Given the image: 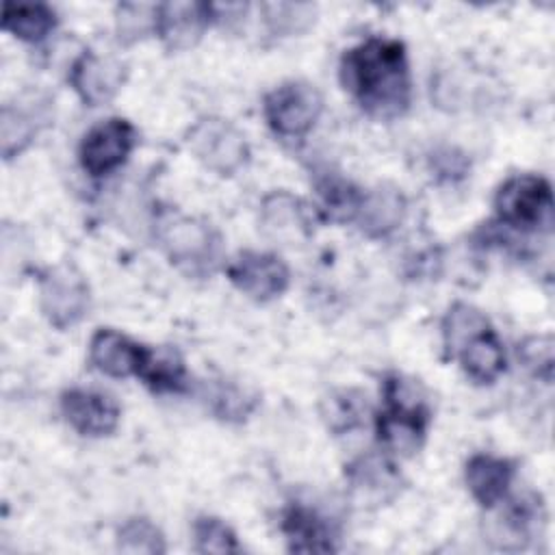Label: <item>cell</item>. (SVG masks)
<instances>
[{
    "label": "cell",
    "mask_w": 555,
    "mask_h": 555,
    "mask_svg": "<svg viewBox=\"0 0 555 555\" xmlns=\"http://www.w3.org/2000/svg\"><path fill=\"white\" fill-rule=\"evenodd\" d=\"M67 78L85 106H104L119 93L126 65L113 54L87 50L72 63Z\"/></svg>",
    "instance_id": "cell-10"
},
{
    "label": "cell",
    "mask_w": 555,
    "mask_h": 555,
    "mask_svg": "<svg viewBox=\"0 0 555 555\" xmlns=\"http://www.w3.org/2000/svg\"><path fill=\"white\" fill-rule=\"evenodd\" d=\"M492 325L488 321V317L464 301L453 304L440 323V334H442V347L447 358H455L473 338H477L479 334L488 332Z\"/></svg>",
    "instance_id": "cell-23"
},
{
    "label": "cell",
    "mask_w": 555,
    "mask_h": 555,
    "mask_svg": "<svg viewBox=\"0 0 555 555\" xmlns=\"http://www.w3.org/2000/svg\"><path fill=\"white\" fill-rule=\"evenodd\" d=\"M369 412L366 395L358 388H338L321 399V418L336 436L358 429Z\"/></svg>",
    "instance_id": "cell-24"
},
{
    "label": "cell",
    "mask_w": 555,
    "mask_h": 555,
    "mask_svg": "<svg viewBox=\"0 0 555 555\" xmlns=\"http://www.w3.org/2000/svg\"><path fill=\"white\" fill-rule=\"evenodd\" d=\"M225 273L243 295L260 304L284 295L291 282L286 262L271 251H241L234 260H230Z\"/></svg>",
    "instance_id": "cell-8"
},
{
    "label": "cell",
    "mask_w": 555,
    "mask_h": 555,
    "mask_svg": "<svg viewBox=\"0 0 555 555\" xmlns=\"http://www.w3.org/2000/svg\"><path fill=\"white\" fill-rule=\"evenodd\" d=\"M134 143V126L124 117H108L85 132L78 145L80 167L93 178L108 176L128 160Z\"/></svg>",
    "instance_id": "cell-7"
},
{
    "label": "cell",
    "mask_w": 555,
    "mask_h": 555,
    "mask_svg": "<svg viewBox=\"0 0 555 555\" xmlns=\"http://www.w3.org/2000/svg\"><path fill=\"white\" fill-rule=\"evenodd\" d=\"M186 145L193 156L219 176H234L249 160L245 134L223 117H202L186 132Z\"/></svg>",
    "instance_id": "cell-5"
},
{
    "label": "cell",
    "mask_w": 555,
    "mask_h": 555,
    "mask_svg": "<svg viewBox=\"0 0 555 555\" xmlns=\"http://www.w3.org/2000/svg\"><path fill=\"white\" fill-rule=\"evenodd\" d=\"M39 308L56 330L78 325L91 308V291L85 275L74 264H56L39 278Z\"/></svg>",
    "instance_id": "cell-6"
},
{
    "label": "cell",
    "mask_w": 555,
    "mask_h": 555,
    "mask_svg": "<svg viewBox=\"0 0 555 555\" xmlns=\"http://www.w3.org/2000/svg\"><path fill=\"white\" fill-rule=\"evenodd\" d=\"M338 78L360 108L382 121L401 117L412 102L405 46L392 37H369L343 52Z\"/></svg>",
    "instance_id": "cell-1"
},
{
    "label": "cell",
    "mask_w": 555,
    "mask_h": 555,
    "mask_svg": "<svg viewBox=\"0 0 555 555\" xmlns=\"http://www.w3.org/2000/svg\"><path fill=\"white\" fill-rule=\"evenodd\" d=\"M212 24L208 2H160L156 4V30L163 46L171 52L193 48Z\"/></svg>",
    "instance_id": "cell-15"
},
{
    "label": "cell",
    "mask_w": 555,
    "mask_h": 555,
    "mask_svg": "<svg viewBox=\"0 0 555 555\" xmlns=\"http://www.w3.org/2000/svg\"><path fill=\"white\" fill-rule=\"evenodd\" d=\"M160 247L169 262L191 278H208L221 262V234L197 217H169L158 230Z\"/></svg>",
    "instance_id": "cell-2"
},
{
    "label": "cell",
    "mask_w": 555,
    "mask_h": 555,
    "mask_svg": "<svg viewBox=\"0 0 555 555\" xmlns=\"http://www.w3.org/2000/svg\"><path fill=\"white\" fill-rule=\"evenodd\" d=\"M2 28L26 43L43 41L56 28V13L50 4H15L4 2Z\"/></svg>",
    "instance_id": "cell-22"
},
{
    "label": "cell",
    "mask_w": 555,
    "mask_h": 555,
    "mask_svg": "<svg viewBox=\"0 0 555 555\" xmlns=\"http://www.w3.org/2000/svg\"><path fill=\"white\" fill-rule=\"evenodd\" d=\"M269 128L282 139H301L323 113L321 91L306 80H286L273 87L262 100Z\"/></svg>",
    "instance_id": "cell-4"
},
{
    "label": "cell",
    "mask_w": 555,
    "mask_h": 555,
    "mask_svg": "<svg viewBox=\"0 0 555 555\" xmlns=\"http://www.w3.org/2000/svg\"><path fill=\"white\" fill-rule=\"evenodd\" d=\"M61 414L65 423L87 438L111 436L117 425L121 410L117 401L93 388H67L61 395Z\"/></svg>",
    "instance_id": "cell-12"
},
{
    "label": "cell",
    "mask_w": 555,
    "mask_h": 555,
    "mask_svg": "<svg viewBox=\"0 0 555 555\" xmlns=\"http://www.w3.org/2000/svg\"><path fill=\"white\" fill-rule=\"evenodd\" d=\"M206 403L210 408V412L225 421V423H243L249 418V414L258 408V395L247 388L241 386L236 382L230 379H219L212 382L206 388Z\"/></svg>",
    "instance_id": "cell-25"
},
{
    "label": "cell",
    "mask_w": 555,
    "mask_h": 555,
    "mask_svg": "<svg viewBox=\"0 0 555 555\" xmlns=\"http://www.w3.org/2000/svg\"><path fill=\"white\" fill-rule=\"evenodd\" d=\"M501 509H494V516L486 525V540L499 551H520L533 538L538 520L542 518V503L535 494L520 499L507 496L499 503Z\"/></svg>",
    "instance_id": "cell-13"
},
{
    "label": "cell",
    "mask_w": 555,
    "mask_h": 555,
    "mask_svg": "<svg viewBox=\"0 0 555 555\" xmlns=\"http://www.w3.org/2000/svg\"><path fill=\"white\" fill-rule=\"evenodd\" d=\"M496 221L509 230L533 232L551 225L553 193L546 178L516 173L507 178L494 195Z\"/></svg>",
    "instance_id": "cell-3"
},
{
    "label": "cell",
    "mask_w": 555,
    "mask_h": 555,
    "mask_svg": "<svg viewBox=\"0 0 555 555\" xmlns=\"http://www.w3.org/2000/svg\"><path fill=\"white\" fill-rule=\"evenodd\" d=\"M429 167L438 180L455 182L468 173V158L455 147H440L429 156Z\"/></svg>",
    "instance_id": "cell-33"
},
{
    "label": "cell",
    "mask_w": 555,
    "mask_h": 555,
    "mask_svg": "<svg viewBox=\"0 0 555 555\" xmlns=\"http://www.w3.org/2000/svg\"><path fill=\"white\" fill-rule=\"evenodd\" d=\"M345 479L353 501L362 507H379L392 501L401 488V473L386 453H364L345 466Z\"/></svg>",
    "instance_id": "cell-11"
},
{
    "label": "cell",
    "mask_w": 555,
    "mask_h": 555,
    "mask_svg": "<svg viewBox=\"0 0 555 555\" xmlns=\"http://www.w3.org/2000/svg\"><path fill=\"white\" fill-rule=\"evenodd\" d=\"M145 353V345L111 327L95 330L89 340V362L108 377L139 375Z\"/></svg>",
    "instance_id": "cell-17"
},
{
    "label": "cell",
    "mask_w": 555,
    "mask_h": 555,
    "mask_svg": "<svg viewBox=\"0 0 555 555\" xmlns=\"http://www.w3.org/2000/svg\"><path fill=\"white\" fill-rule=\"evenodd\" d=\"M115 30L121 43H134L156 30V4L124 2L115 9Z\"/></svg>",
    "instance_id": "cell-31"
},
{
    "label": "cell",
    "mask_w": 555,
    "mask_h": 555,
    "mask_svg": "<svg viewBox=\"0 0 555 555\" xmlns=\"http://www.w3.org/2000/svg\"><path fill=\"white\" fill-rule=\"evenodd\" d=\"M52 121V102L41 93H26L7 102L0 113V150L4 160L20 156Z\"/></svg>",
    "instance_id": "cell-9"
},
{
    "label": "cell",
    "mask_w": 555,
    "mask_h": 555,
    "mask_svg": "<svg viewBox=\"0 0 555 555\" xmlns=\"http://www.w3.org/2000/svg\"><path fill=\"white\" fill-rule=\"evenodd\" d=\"M514 473V462L492 453H475L466 462L464 479L473 499L481 507L492 509L507 496Z\"/></svg>",
    "instance_id": "cell-20"
},
{
    "label": "cell",
    "mask_w": 555,
    "mask_h": 555,
    "mask_svg": "<svg viewBox=\"0 0 555 555\" xmlns=\"http://www.w3.org/2000/svg\"><path fill=\"white\" fill-rule=\"evenodd\" d=\"M117 548L132 555H160L167 551L163 531L145 516L126 518L117 529Z\"/></svg>",
    "instance_id": "cell-28"
},
{
    "label": "cell",
    "mask_w": 555,
    "mask_h": 555,
    "mask_svg": "<svg viewBox=\"0 0 555 555\" xmlns=\"http://www.w3.org/2000/svg\"><path fill=\"white\" fill-rule=\"evenodd\" d=\"M193 544L197 553L230 555L238 553L236 533L217 516H197L193 522Z\"/></svg>",
    "instance_id": "cell-30"
},
{
    "label": "cell",
    "mask_w": 555,
    "mask_h": 555,
    "mask_svg": "<svg viewBox=\"0 0 555 555\" xmlns=\"http://www.w3.org/2000/svg\"><path fill=\"white\" fill-rule=\"evenodd\" d=\"M260 223L273 238L297 241L312 234V208L288 191H273L260 204Z\"/></svg>",
    "instance_id": "cell-19"
},
{
    "label": "cell",
    "mask_w": 555,
    "mask_h": 555,
    "mask_svg": "<svg viewBox=\"0 0 555 555\" xmlns=\"http://www.w3.org/2000/svg\"><path fill=\"white\" fill-rule=\"evenodd\" d=\"M282 533L291 553H334L336 531L332 522L306 503H288L282 512Z\"/></svg>",
    "instance_id": "cell-16"
},
{
    "label": "cell",
    "mask_w": 555,
    "mask_h": 555,
    "mask_svg": "<svg viewBox=\"0 0 555 555\" xmlns=\"http://www.w3.org/2000/svg\"><path fill=\"white\" fill-rule=\"evenodd\" d=\"M429 418V408L384 403V410L375 416V431L382 449L397 457H412L423 447Z\"/></svg>",
    "instance_id": "cell-14"
},
{
    "label": "cell",
    "mask_w": 555,
    "mask_h": 555,
    "mask_svg": "<svg viewBox=\"0 0 555 555\" xmlns=\"http://www.w3.org/2000/svg\"><path fill=\"white\" fill-rule=\"evenodd\" d=\"M154 392H182L186 388V369L178 351L147 347L139 375Z\"/></svg>",
    "instance_id": "cell-26"
},
{
    "label": "cell",
    "mask_w": 555,
    "mask_h": 555,
    "mask_svg": "<svg viewBox=\"0 0 555 555\" xmlns=\"http://www.w3.org/2000/svg\"><path fill=\"white\" fill-rule=\"evenodd\" d=\"M260 11L269 33L278 37L304 33L317 17V7L310 2H273L262 4Z\"/></svg>",
    "instance_id": "cell-29"
},
{
    "label": "cell",
    "mask_w": 555,
    "mask_h": 555,
    "mask_svg": "<svg viewBox=\"0 0 555 555\" xmlns=\"http://www.w3.org/2000/svg\"><path fill=\"white\" fill-rule=\"evenodd\" d=\"M408 215V199L401 189L390 184H379L362 193L356 223L360 232L369 238L390 236Z\"/></svg>",
    "instance_id": "cell-18"
},
{
    "label": "cell",
    "mask_w": 555,
    "mask_h": 555,
    "mask_svg": "<svg viewBox=\"0 0 555 555\" xmlns=\"http://www.w3.org/2000/svg\"><path fill=\"white\" fill-rule=\"evenodd\" d=\"M455 358L466 377L477 384H492L505 371V349L492 327L473 338Z\"/></svg>",
    "instance_id": "cell-21"
},
{
    "label": "cell",
    "mask_w": 555,
    "mask_h": 555,
    "mask_svg": "<svg viewBox=\"0 0 555 555\" xmlns=\"http://www.w3.org/2000/svg\"><path fill=\"white\" fill-rule=\"evenodd\" d=\"M317 193L321 199V210L327 219L345 223L353 221L362 193L353 182L345 180L338 173H323L317 180Z\"/></svg>",
    "instance_id": "cell-27"
},
{
    "label": "cell",
    "mask_w": 555,
    "mask_h": 555,
    "mask_svg": "<svg viewBox=\"0 0 555 555\" xmlns=\"http://www.w3.org/2000/svg\"><path fill=\"white\" fill-rule=\"evenodd\" d=\"M518 360L533 377L548 384L553 377V338L546 334L525 338L518 345Z\"/></svg>",
    "instance_id": "cell-32"
}]
</instances>
